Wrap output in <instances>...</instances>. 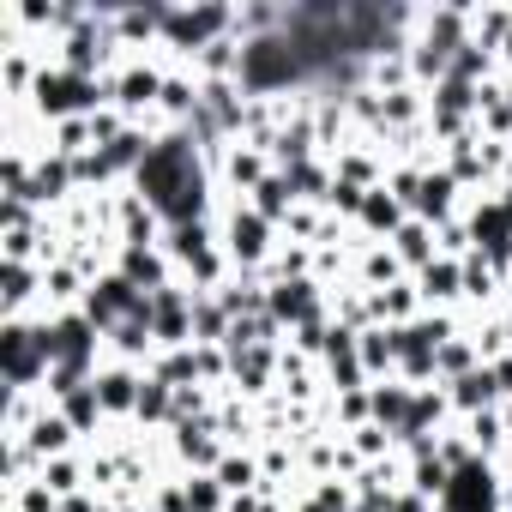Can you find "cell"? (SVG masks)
<instances>
[{"mask_svg": "<svg viewBox=\"0 0 512 512\" xmlns=\"http://www.w3.org/2000/svg\"><path fill=\"white\" fill-rule=\"evenodd\" d=\"M494 368V380H500V398L512 404V356H500V362H488Z\"/></svg>", "mask_w": 512, "mask_h": 512, "instance_id": "23", "label": "cell"}, {"mask_svg": "<svg viewBox=\"0 0 512 512\" xmlns=\"http://www.w3.org/2000/svg\"><path fill=\"white\" fill-rule=\"evenodd\" d=\"M229 31H235V7H163V43L157 49L187 67L193 55H205Z\"/></svg>", "mask_w": 512, "mask_h": 512, "instance_id": "3", "label": "cell"}, {"mask_svg": "<svg viewBox=\"0 0 512 512\" xmlns=\"http://www.w3.org/2000/svg\"><path fill=\"white\" fill-rule=\"evenodd\" d=\"M25 446L37 452V464H49V458H67V452H85V440L73 434V422L49 404L37 422H31V434H25Z\"/></svg>", "mask_w": 512, "mask_h": 512, "instance_id": "12", "label": "cell"}, {"mask_svg": "<svg viewBox=\"0 0 512 512\" xmlns=\"http://www.w3.org/2000/svg\"><path fill=\"white\" fill-rule=\"evenodd\" d=\"M217 235H223V253H229V266H235V272H266V266H272V253L284 247L278 223H266L247 199H229V193L217 199Z\"/></svg>", "mask_w": 512, "mask_h": 512, "instance_id": "2", "label": "cell"}, {"mask_svg": "<svg viewBox=\"0 0 512 512\" xmlns=\"http://www.w3.org/2000/svg\"><path fill=\"white\" fill-rule=\"evenodd\" d=\"M410 223V211H404V199L392 193V187H374L368 199H362V217H356V235H368V241H392L398 229Z\"/></svg>", "mask_w": 512, "mask_h": 512, "instance_id": "11", "label": "cell"}, {"mask_svg": "<svg viewBox=\"0 0 512 512\" xmlns=\"http://www.w3.org/2000/svg\"><path fill=\"white\" fill-rule=\"evenodd\" d=\"M169 452H175V464L193 476V470H217L223 452H229V440H223L217 416H199V422H175V428H169Z\"/></svg>", "mask_w": 512, "mask_h": 512, "instance_id": "5", "label": "cell"}, {"mask_svg": "<svg viewBox=\"0 0 512 512\" xmlns=\"http://www.w3.org/2000/svg\"><path fill=\"white\" fill-rule=\"evenodd\" d=\"M500 494H506L500 464L470 458V464L452 470V482H446V494H440V512H500Z\"/></svg>", "mask_w": 512, "mask_h": 512, "instance_id": "4", "label": "cell"}, {"mask_svg": "<svg viewBox=\"0 0 512 512\" xmlns=\"http://www.w3.org/2000/svg\"><path fill=\"white\" fill-rule=\"evenodd\" d=\"M392 512H440L434 500H422L416 488H398V500H392Z\"/></svg>", "mask_w": 512, "mask_h": 512, "instance_id": "22", "label": "cell"}, {"mask_svg": "<svg viewBox=\"0 0 512 512\" xmlns=\"http://www.w3.org/2000/svg\"><path fill=\"white\" fill-rule=\"evenodd\" d=\"M91 386H97V404H103V416H109V428H115V422H133V410H139V386H145V368L103 362Z\"/></svg>", "mask_w": 512, "mask_h": 512, "instance_id": "6", "label": "cell"}, {"mask_svg": "<svg viewBox=\"0 0 512 512\" xmlns=\"http://www.w3.org/2000/svg\"><path fill=\"white\" fill-rule=\"evenodd\" d=\"M386 247L398 253V260H404V272L416 278L422 266H434V260H440V229H434V223H422V217H410V223H404V229H398Z\"/></svg>", "mask_w": 512, "mask_h": 512, "instance_id": "13", "label": "cell"}, {"mask_svg": "<svg viewBox=\"0 0 512 512\" xmlns=\"http://www.w3.org/2000/svg\"><path fill=\"white\" fill-rule=\"evenodd\" d=\"M434 368H440V386H452L458 374H470V368H482V356H476V338H470V332H458V338H446V344H440V356H434Z\"/></svg>", "mask_w": 512, "mask_h": 512, "instance_id": "19", "label": "cell"}, {"mask_svg": "<svg viewBox=\"0 0 512 512\" xmlns=\"http://www.w3.org/2000/svg\"><path fill=\"white\" fill-rule=\"evenodd\" d=\"M31 109H37L43 127L103 115V109H115V79H85V73H67V67H43L37 91H31Z\"/></svg>", "mask_w": 512, "mask_h": 512, "instance_id": "1", "label": "cell"}, {"mask_svg": "<svg viewBox=\"0 0 512 512\" xmlns=\"http://www.w3.org/2000/svg\"><path fill=\"white\" fill-rule=\"evenodd\" d=\"M37 308H43V266L0 260V320H37Z\"/></svg>", "mask_w": 512, "mask_h": 512, "instance_id": "7", "label": "cell"}, {"mask_svg": "<svg viewBox=\"0 0 512 512\" xmlns=\"http://www.w3.org/2000/svg\"><path fill=\"white\" fill-rule=\"evenodd\" d=\"M500 416H506V434H512V404H500Z\"/></svg>", "mask_w": 512, "mask_h": 512, "instance_id": "24", "label": "cell"}, {"mask_svg": "<svg viewBox=\"0 0 512 512\" xmlns=\"http://www.w3.org/2000/svg\"><path fill=\"white\" fill-rule=\"evenodd\" d=\"M151 512H193V506H187V482H181V476L157 482V488H151Z\"/></svg>", "mask_w": 512, "mask_h": 512, "instance_id": "21", "label": "cell"}, {"mask_svg": "<svg viewBox=\"0 0 512 512\" xmlns=\"http://www.w3.org/2000/svg\"><path fill=\"white\" fill-rule=\"evenodd\" d=\"M37 482H43V488H55V494L67 500V494H79V488H91V458H85V452H67V458H49V464L37 470Z\"/></svg>", "mask_w": 512, "mask_h": 512, "instance_id": "17", "label": "cell"}, {"mask_svg": "<svg viewBox=\"0 0 512 512\" xmlns=\"http://www.w3.org/2000/svg\"><path fill=\"white\" fill-rule=\"evenodd\" d=\"M368 398H374V422L398 434V428H404V416H410L416 386H404V380H374V386H368Z\"/></svg>", "mask_w": 512, "mask_h": 512, "instance_id": "16", "label": "cell"}, {"mask_svg": "<svg viewBox=\"0 0 512 512\" xmlns=\"http://www.w3.org/2000/svg\"><path fill=\"white\" fill-rule=\"evenodd\" d=\"M229 326L235 320H229V308L217 296H193V344H217L223 350L229 344Z\"/></svg>", "mask_w": 512, "mask_h": 512, "instance_id": "18", "label": "cell"}, {"mask_svg": "<svg viewBox=\"0 0 512 512\" xmlns=\"http://www.w3.org/2000/svg\"><path fill=\"white\" fill-rule=\"evenodd\" d=\"M187 482V506L193 512H229V494H223V482L211 476V470H193V476H181Z\"/></svg>", "mask_w": 512, "mask_h": 512, "instance_id": "20", "label": "cell"}, {"mask_svg": "<svg viewBox=\"0 0 512 512\" xmlns=\"http://www.w3.org/2000/svg\"><path fill=\"white\" fill-rule=\"evenodd\" d=\"M362 247H356V284L362 290H392V284H404L410 272H404V260L386 247V241H368V235H356Z\"/></svg>", "mask_w": 512, "mask_h": 512, "instance_id": "9", "label": "cell"}, {"mask_svg": "<svg viewBox=\"0 0 512 512\" xmlns=\"http://www.w3.org/2000/svg\"><path fill=\"white\" fill-rule=\"evenodd\" d=\"M416 290H422V308H464V260H440L416 272Z\"/></svg>", "mask_w": 512, "mask_h": 512, "instance_id": "10", "label": "cell"}, {"mask_svg": "<svg viewBox=\"0 0 512 512\" xmlns=\"http://www.w3.org/2000/svg\"><path fill=\"white\" fill-rule=\"evenodd\" d=\"M446 398H452V416H458V422L506 404V398H500V380H494V368H488V362H482V368H470V374H458V380L446 386Z\"/></svg>", "mask_w": 512, "mask_h": 512, "instance_id": "8", "label": "cell"}, {"mask_svg": "<svg viewBox=\"0 0 512 512\" xmlns=\"http://www.w3.org/2000/svg\"><path fill=\"white\" fill-rule=\"evenodd\" d=\"M223 482V494H260L266 488V470H260V446H229L223 464L211 470Z\"/></svg>", "mask_w": 512, "mask_h": 512, "instance_id": "14", "label": "cell"}, {"mask_svg": "<svg viewBox=\"0 0 512 512\" xmlns=\"http://www.w3.org/2000/svg\"><path fill=\"white\" fill-rule=\"evenodd\" d=\"M356 356H362L368 386H374V380H398V332H392V326H368V332L356 338Z\"/></svg>", "mask_w": 512, "mask_h": 512, "instance_id": "15", "label": "cell"}]
</instances>
